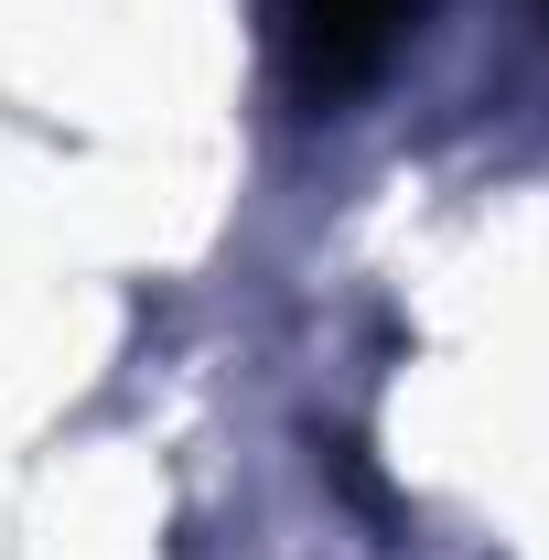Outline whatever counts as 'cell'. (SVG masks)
Here are the masks:
<instances>
[{"label": "cell", "instance_id": "1", "mask_svg": "<svg viewBox=\"0 0 549 560\" xmlns=\"http://www.w3.org/2000/svg\"><path fill=\"white\" fill-rule=\"evenodd\" d=\"M420 0H270V44L302 108H344L355 86H377L388 55L410 44Z\"/></svg>", "mask_w": 549, "mask_h": 560}]
</instances>
